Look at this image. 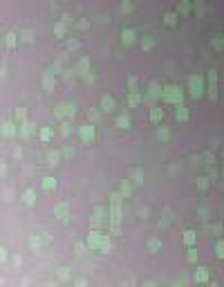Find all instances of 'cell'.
Returning a JSON list of instances; mask_svg holds the SVG:
<instances>
[{
	"mask_svg": "<svg viewBox=\"0 0 224 287\" xmlns=\"http://www.w3.org/2000/svg\"><path fill=\"white\" fill-rule=\"evenodd\" d=\"M74 112H76L74 110V103H61V106L56 108V114H59V117H65V114L67 117H74Z\"/></svg>",
	"mask_w": 224,
	"mask_h": 287,
	"instance_id": "6da1fadb",
	"label": "cell"
},
{
	"mask_svg": "<svg viewBox=\"0 0 224 287\" xmlns=\"http://www.w3.org/2000/svg\"><path fill=\"white\" fill-rule=\"evenodd\" d=\"M79 135H81L83 141H92L94 139V128H92V126H81V128H79Z\"/></svg>",
	"mask_w": 224,
	"mask_h": 287,
	"instance_id": "7a4b0ae2",
	"label": "cell"
},
{
	"mask_svg": "<svg viewBox=\"0 0 224 287\" xmlns=\"http://www.w3.org/2000/svg\"><path fill=\"white\" fill-rule=\"evenodd\" d=\"M209 74H211V76H209V90H211V92H209V94H211V99H215V96H217V85H215V74H217V72H215V70H211Z\"/></svg>",
	"mask_w": 224,
	"mask_h": 287,
	"instance_id": "3957f363",
	"label": "cell"
},
{
	"mask_svg": "<svg viewBox=\"0 0 224 287\" xmlns=\"http://www.w3.org/2000/svg\"><path fill=\"white\" fill-rule=\"evenodd\" d=\"M22 202H25V206H34L36 204V193H34L32 188H27V191L22 193Z\"/></svg>",
	"mask_w": 224,
	"mask_h": 287,
	"instance_id": "277c9868",
	"label": "cell"
},
{
	"mask_svg": "<svg viewBox=\"0 0 224 287\" xmlns=\"http://www.w3.org/2000/svg\"><path fill=\"white\" fill-rule=\"evenodd\" d=\"M101 108H103L105 112H112V110H114V99H112L110 94L101 96Z\"/></svg>",
	"mask_w": 224,
	"mask_h": 287,
	"instance_id": "5b68a950",
	"label": "cell"
},
{
	"mask_svg": "<svg viewBox=\"0 0 224 287\" xmlns=\"http://www.w3.org/2000/svg\"><path fill=\"white\" fill-rule=\"evenodd\" d=\"M159 90H162V85H159L157 81H150V85H148V94H150L148 103H152V99H155V96H159Z\"/></svg>",
	"mask_w": 224,
	"mask_h": 287,
	"instance_id": "8992f818",
	"label": "cell"
},
{
	"mask_svg": "<svg viewBox=\"0 0 224 287\" xmlns=\"http://www.w3.org/2000/svg\"><path fill=\"white\" fill-rule=\"evenodd\" d=\"M188 85H191V94L193 96H199V92H202V81L195 76V79H191V83H188Z\"/></svg>",
	"mask_w": 224,
	"mask_h": 287,
	"instance_id": "52a82bcc",
	"label": "cell"
},
{
	"mask_svg": "<svg viewBox=\"0 0 224 287\" xmlns=\"http://www.w3.org/2000/svg\"><path fill=\"white\" fill-rule=\"evenodd\" d=\"M88 70H90V61L83 56V59L79 61V65H76V72H79V74H88Z\"/></svg>",
	"mask_w": 224,
	"mask_h": 287,
	"instance_id": "ba28073f",
	"label": "cell"
},
{
	"mask_svg": "<svg viewBox=\"0 0 224 287\" xmlns=\"http://www.w3.org/2000/svg\"><path fill=\"white\" fill-rule=\"evenodd\" d=\"M16 133V123L14 121H5V126H2V135L5 137H11Z\"/></svg>",
	"mask_w": 224,
	"mask_h": 287,
	"instance_id": "9c48e42d",
	"label": "cell"
},
{
	"mask_svg": "<svg viewBox=\"0 0 224 287\" xmlns=\"http://www.w3.org/2000/svg\"><path fill=\"white\" fill-rule=\"evenodd\" d=\"M16 43H18V34L9 32L7 36H5V45H7V47H16Z\"/></svg>",
	"mask_w": 224,
	"mask_h": 287,
	"instance_id": "30bf717a",
	"label": "cell"
},
{
	"mask_svg": "<svg viewBox=\"0 0 224 287\" xmlns=\"http://www.w3.org/2000/svg\"><path fill=\"white\" fill-rule=\"evenodd\" d=\"M67 211H70V209H67V204H65V202H61L59 206H56V211H54V213L59 215L61 220H65V218H67Z\"/></svg>",
	"mask_w": 224,
	"mask_h": 287,
	"instance_id": "8fae6325",
	"label": "cell"
},
{
	"mask_svg": "<svg viewBox=\"0 0 224 287\" xmlns=\"http://www.w3.org/2000/svg\"><path fill=\"white\" fill-rule=\"evenodd\" d=\"M59 159H61V153H56V150H49V153H47L49 166H59Z\"/></svg>",
	"mask_w": 224,
	"mask_h": 287,
	"instance_id": "7c38bea8",
	"label": "cell"
},
{
	"mask_svg": "<svg viewBox=\"0 0 224 287\" xmlns=\"http://www.w3.org/2000/svg\"><path fill=\"white\" fill-rule=\"evenodd\" d=\"M110 215H112V225H119V222H121V209H119V206H112Z\"/></svg>",
	"mask_w": 224,
	"mask_h": 287,
	"instance_id": "4fadbf2b",
	"label": "cell"
},
{
	"mask_svg": "<svg viewBox=\"0 0 224 287\" xmlns=\"http://www.w3.org/2000/svg\"><path fill=\"white\" fill-rule=\"evenodd\" d=\"M34 130H36V126H34V123H22V130H20V133H22V137L27 139L29 135H34Z\"/></svg>",
	"mask_w": 224,
	"mask_h": 287,
	"instance_id": "5bb4252c",
	"label": "cell"
},
{
	"mask_svg": "<svg viewBox=\"0 0 224 287\" xmlns=\"http://www.w3.org/2000/svg\"><path fill=\"white\" fill-rule=\"evenodd\" d=\"M164 22L168 27H173L175 22H177V14H173V11H168V14H164Z\"/></svg>",
	"mask_w": 224,
	"mask_h": 287,
	"instance_id": "9a60e30c",
	"label": "cell"
},
{
	"mask_svg": "<svg viewBox=\"0 0 224 287\" xmlns=\"http://www.w3.org/2000/svg\"><path fill=\"white\" fill-rule=\"evenodd\" d=\"M43 88H45V90H52V88H54V79H52V74H49V72L43 76Z\"/></svg>",
	"mask_w": 224,
	"mask_h": 287,
	"instance_id": "2e32d148",
	"label": "cell"
},
{
	"mask_svg": "<svg viewBox=\"0 0 224 287\" xmlns=\"http://www.w3.org/2000/svg\"><path fill=\"white\" fill-rule=\"evenodd\" d=\"M159 119H162V110L152 106V108H150V121H152V123H157Z\"/></svg>",
	"mask_w": 224,
	"mask_h": 287,
	"instance_id": "e0dca14e",
	"label": "cell"
},
{
	"mask_svg": "<svg viewBox=\"0 0 224 287\" xmlns=\"http://www.w3.org/2000/svg\"><path fill=\"white\" fill-rule=\"evenodd\" d=\"M132 180H135V184H141L143 182V171L141 168H132Z\"/></svg>",
	"mask_w": 224,
	"mask_h": 287,
	"instance_id": "ac0fdd59",
	"label": "cell"
},
{
	"mask_svg": "<svg viewBox=\"0 0 224 287\" xmlns=\"http://www.w3.org/2000/svg\"><path fill=\"white\" fill-rule=\"evenodd\" d=\"M56 276H59V280L70 278V269H67V267H59V269H56Z\"/></svg>",
	"mask_w": 224,
	"mask_h": 287,
	"instance_id": "d6986e66",
	"label": "cell"
},
{
	"mask_svg": "<svg viewBox=\"0 0 224 287\" xmlns=\"http://www.w3.org/2000/svg\"><path fill=\"white\" fill-rule=\"evenodd\" d=\"M54 186H56L54 177H43V188H45V191H49V188H54Z\"/></svg>",
	"mask_w": 224,
	"mask_h": 287,
	"instance_id": "ffe728a7",
	"label": "cell"
},
{
	"mask_svg": "<svg viewBox=\"0 0 224 287\" xmlns=\"http://www.w3.org/2000/svg\"><path fill=\"white\" fill-rule=\"evenodd\" d=\"M132 41H135V32H132V29H123V43L130 45Z\"/></svg>",
	"mask_w": 224,
	"mask_h": 287,
	"instance_id": "44dd1931",
	"label": "cell"
},
{
	"mask_svg": "<svg viewBox=\"0 0 224 287\" xmlns=\"http://www.w3.org/2000/svg\"><path fill=\"white\" fill-rule=\"evenodd\" d=\"M20 36H22V41H25V43H32V41H34V32H32V29H22Z\"/></svg>",
	"mask_w": 224,
	"mask_h": 287,
	"instance_id": "7402d4cb",
	"label": "cell"
},
{
	"mask_svg": "<svg viewBox=\"0 0 224 287\" xmlns=\"http://www.w3.org/2000/svg\"><path fill=\"white\" fill-rule=\"evenodd\" d=\"M159 247H162V242H159V238H150V240H148V249H150V251H157Z\"/></svg>",
	"mask_w": 224,
	"mask_h": 287,
	"instance_id": "603a6c76",
	"label": "cell"
},
{
	"mask_svg": "<svg viewBox=\"0 0 224 287\" xmlns=\"http://www.w3.org/2000/svg\"><path fill=\"white\" fill-rule=\"evenodd\" d=\"M130 193H132V186H130V182H121V195H123V198H128Z\"/></svg>",
	"mask_w": 224,
	"mask_h": 287,
	"instance_id": "cb8c5ba5",
	"label": "cell"
},
{
	"mask_svg": "<svg viewBox=\"0 0 224 287\" xmlns=\"http://www.w3.org/2000/svg\"><path fill=\"white\" fill-rule=\"evenodd\" d=\"M52 135H54V133H52V128H41V139L43 141H49Z\"/></svg>",
	"mask_w": 224,
	"mask_h": 287,
	"instance_id": "d4e9b609",
	"label": "cell"
},
{
	"mask_svg": "<svg viewBox=\"0 0 224 287\" xmlns=\"http://www.w3.org/2000/svg\"><path fill=\"white\" fill-rule=\"evenodd\" d=\"M128 103H130V106H137V103H141V96H139V92L128 94Z\"/></svg>",
	"mask_w": 224,
	"mask_h": 287,
	"instance_id": "484cf974",
	"label": "cell"
},
{
	"mask_svg": "<svg viewBox=\"0 0 224 287\" xmlns=\"http://www.w3.org/2000/svg\"><path fill=\"white\" fill-rule=\"evenodd\" d=\"M54 34H56L59 38H61V36H65V22H59V25L54 27Z\"/></svg>",
	"mask_w": 224,
	"mask_h": 287,
	"instance_id": "4316f807",
	"label": "cell"
},
{
	"mask_svg": "<svg viewBox=\"0 0 224 287\" xmlns=\"http://www.w3.org/2000/svg\"><path fill=\"white\" fill-rule=\"evenodd\" d=\"M117 126H119V128H128V126H130V119L123 114V117H119V119H117Z\"/></svg>",
	"mask_w": 224,
	"mask_h": 287,
	"instance_id": "83f0119b",
	"label": "cell"
},
{
	"mask_svg": "<svg viewBox=\"0 0 224 287\" xmlns=\"http://www.w3.org/2000/svg\"><path fill=\"white\" fill-rule=\"evenodd\" d=\"M168 135H170V133H168V128H166V126H162V128L157 130V137H159V139H168Z\"/></svg>",
	"mask_w": 224,
	"mask_h": 287,
	"instance_id": "f1b7e54d",
	"label": "cell"
},
{
	"mask_svg": "<svg viewBox=\"0 0 224 287\" xmlns=\"http://www.w3.org/2000/svg\"><path fill=\"white\" fill-rule=\"evenodd\" d=\"M184 242H186V245H193V242H195V233H193V231H186V233H184Z\"/></svg>",
	"mask_w": 224,
	"mask_h": 287,
	"instance_id": "f546056e",
	"label": "cell"
},
{
	"mask_svg": "<svg viewBox=\"0 0 224 287\" xmlns=\"http://www.w3.org/2000/svg\"><path fill=\"white\" fill-rule=\"evenodd\" d=\"M128 88H130V94H135V92H137V76H130Z\"/></svg>",
	"mask_w": 224,
	"mask_h": 287,
	"instance_id": "4dcf8cb0",
	"label": "cell"
},
{
	"mask_svg": "<svg viewBox=\"0 0 224 287\" xmlns=\"http://www.w3.org/2000/svg\"><path fill=\"white\" fill-rule=\"evenodd\" d=\"M186 117H188L186 108H177V119H179V121H186Z\"/></svg>",
	"mask_w": 224,
	"mask_h": 287,
	"instance_id": "1f68e13d",
	"label": "cell"
},
{
	"mask_svg": "<svg viewBox=\"0 0 224 287\" xmlns=\"http://www.w3.org/2000/svg\"><path fill=\"white\" fill-rule=\"evenodd\" d=\"M188 262H195V260H197V249H193V247H191V249H188Z\"/></svg>",
	"mask_w": 224,
	"mask_h": 287,
	"instance_id": "d6a6232c",
	"label": "cell"
},
{
	"mask_svg": "<svg viewBox=\"0 0 224 287\" xmlns=\"http://www.w3.org/2000/svg\"><path fill=\"white\" fill-rule=\"evenodd\" d=\"M70 130H72V126L67 123V121H63V123H61V135H70Z\"/></svg>",
	"mask_w": 224,
	"mask_h": 287,
	"instance_id": "836d02e7",
	"label": "cell"
},
{
	"mask_svg": "<svg viewBox=\"0 0 224 287\" xmlns=\"http://www.w3.org/2000/svg\"><path fill=\"white\" fill-rule=\"evenodd\" d=\"M25 117H27L25 108H18V112H16V119H18V121H25Z\"/></svg>",
	"mask_w": 224,
	"mask_h": 287,
	"instance_id": "e575fe53",
	"label": "cell"
},
{
	"mask_svg": "<svg viewBox=\"0 0 224 287\" xmlns=\"http://www.w3.org/2000/svg\"><path fill=\"white\" fill-rule=\"evenodd\" d=\"M206 272H209V269H199V272H197V280H206V278H209V274H206Z\"/></svg>",
	"mask_w": 224,
	"mask_h": 287,
	"instance_id": "d590c367",
	"label": "cell"
},
{
	"mask_svg": "<svg viewBox=\"0 0 224 287\" xmlns=\"http://www.w3.org/2000/svg\"><path fill=\"white\" fill-rule=\"evenodd\" d=\"M152 47V38L150 36H143V49H150Z\"/></svg>",
	"mask_w": 224,
	"mask_h": 287,
	"instance_id": "8d00e7d4",
	"label": "cell"
},
{
	"mask_svg": "<svg viewBox=\"0 0 224 287\" xmlns=\"http://www.w3.org/2000/svg\"><path fill=\"white\" fill-rule=\"evenodd\" d=\"M188 9H191V5H188V2H182V5H179V11H182V14H188Z\"/></svg>",
	"mask_w": 224,
	"mask_h": 287,
	"instance_id": "74e56055",
	"label": "cell"
},
{
	"mask_svg": "<svg viewBox=\"0 0 224 287\" xmlns=\"http://www.w3.org/2000/svg\"><path fill=\"white\" fill-rule=\"evenodd\" d=\"M217 256H220V258H224V240H222L220 245H217Z\"/></svg>",
	"mask_w": 224,
	"mask_h": 287,
	"instance_id": "f35d334b",
	"label": "cell"
},
{
	"mask_svg": "<svg viewBox=\"0 0 224 287\" xmlns=\"http://www.w3.org/2000/svg\"><path fill=\"white\" fill-rule=\"evenodd\" d=\"M79 27H81V29H88V27H90V22L85 20V18H81V20H79Z\"/></svg>",
	"mask_w": 224,
	"mask_h": 287,
	"instance_id": "ab89813d",
	"label": "cell"
},
{
	"mask_svg": "<svg viewBox=\"0 0 224 287\" xmlns=\"http://www.w3.org/2000/svg\"><path fill=\"white\" fill-rule=\"evenodd\" d=\"M206 182H209L206 177H199V180H197V186H199V188H206Z\"/></svg>",
	"mask_w": 224,
	"mask_h": 287,
	"instance_id": "60d3db41",
	"label": "cell"
},
{
	"mask_svg": "<svg viewBox=\"0 0 224 287\" xmlns=\"http://www.w3.org/2000/svg\"><path fill=\"white\" fill-rule=\"evenodd\" d=\"M204 159H206V162H209V164H213V162H215V157H213V155H211V153H204Z\"/></svg>",
	"mask_w": 224,
	"mask_h": 287,
	"instance_id": "b9f144b4",
	"label": "cell"
},
{
	"mask_svg": "<svg viewBox=\"0 0 224 287\" xmlns=\"http://www.w3.org/2000/svg\"><path fill=\"white\" fill-rule=\"evenodd\" d=\"M76 287H88V280H85V278H79V280H76Z\"/></svg>",
	"mask_w": 224,
	"mask_h": 287,
	"instance_id": "7bdbcfd3",
	"label": "cell"
},
{
	"mask_svg": "<svg viewBox=\"0 0 224 287\" xmlns=\"http://www.w3.org/2000/svg\"><path fill=\"white\" fill-rule=\"evenodd\" d=\"M76 256H83V245H81V242L76 245Z\"/></svg>",
	"mask_w": 224,
	"mask_h": 287,
	"instance_id": "ee69618b",
	"label": "cell"
},
{
	"mask_svg": "<svg viewBox=\"0 0 224 287\" xmlns=\"http://www.w3.org/2000/svg\"><path fill=\"white\" fill-rule=\"evenodd\" d=\"M63 155H65V157H72V148H63Z\"/></svg>",
	"mask_w": 224,
	"mask_h": 287,
	"instance_id": "f6af8a7d",
	"label": "cell"
},
{
	"mask_svg": "<svg viewBox=\"0 0 224 287\" xmlns=\"http://www.w3.org/2000/svg\"><path fill=\"white\" fill-rule=\"evenodd\" d=\"M47 287H59V285H56V283H49V285H47Z\"/></svg>",
	"mask_w": 224,
	"mask_h": 287,
	"instance_id": "bcb514c9",
	"label": "cell"
},
{
	"mask_svg": "<svg viewBox=\"0 0 224 287\" xmlns=\"http://www.w3.org/2000/svg\"><path fill=\"white\" fill-rule=\"evenodd\" d=\"M173 287H182V285H179V283H175V285H173Z\"/></svg>",
	"mask_w": 224,
	"mask_h": 287,
	"instance_id": "7dc6e473",
	"label": "cell"
},
{
	"mask_svg": "<svg viewBox=\"0 0 224 287\" xmlns=\"http://www.w3.org/2000/svg\"><path fill=\"white\" fill-rule=\"evenodd\" d=\"M211 287H220V285H215V283H213V285H211Z\"/></svg>",
	"mask_w": 224,
	"mask_h": 287,
	"instance_id": "c3c4849f",
	"label": "cell"
}]
</instances>
